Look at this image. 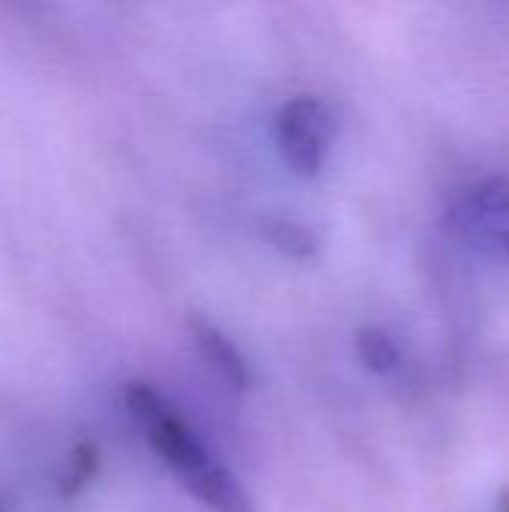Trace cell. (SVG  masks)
I'll list each match as a JSON object with an SVG mask.
<instances>
[{
  "label": "cell",
  "instance_id": "obj_1",
  "mask_svg": "<svg viewBox=\"0 0 509 512\" xmlns=\"http://www.w3.org/2000/svg\"><path fill=\"white\" fill-rule=\"evenodd\" d=\"M276 138L285 165L300 177H318L336 138V114L318 96H294L276 114Z\"/></svg>",
  "mask_w": 509,
  "mask_h": 512
},
{
  "label": "cell",
  "instance_id": "obj_2",
  "mask_svg": "<svg viewBox=\"0 0 509 512\" xmlns=\"http://www.w3.org/2000/svg\"><path fill=\"white\" fill-rule=\"evenodd\" d=\"M459 231L483 252L509 258V177H486L456 207Z\"/></svg>",
  "mask_w": 509,
  "mask_h": 512
},
{
  "label": "cell",
  "instance_id": "obj_3",
  "mask_svg": "<svg viewBox=\"0 0 509 512\" xmlns=\"http://www.w3.org/2000/svg\"><path fill=\"white\" fill-rule=\"evenodd\" d=\"M189 336H192L198 354L210 363V369L225 384H231L234 390H252L255 372H252L249 360L213 321H207L204 315H189Z\"/></svg>",
  "mask_w": 509,
  "mask_h": 512
},
{
  "label": "cell",
  "instance_id": "obj_4",
  "mask_svg": "<svg viewBox=\"0 0 509 512\" xmlns=\"http://www.w3.org/2000/svg\"><path fill=\"white\" fill-rule=\"evenodd\" d=\"M147 438H150L153 450L162 456V462L180 477V483L213 462L210 453L204 450V444L198 441V435L174 411L168 417H162L156 426H150Z\"/></svg>",
  "mask_w": 509,
  "mask_h": 512
},
{
  "label": "cell",
  "instance_id": "obj_5",
  "mask_svg": "<svg viewBox=\"0 0 509 512\" xmlns=\"http://www.w3.org/2000/svg\"><path fill=\"white\" fill-rule=\"evenodd\" d=\"M183 486L210 512H258L252 492L225 465L210 462L198 474L183 480Z\"/></svg>",
  "mask_w": 509,
  "mask_h": 512
},
{
  "label": "cell",
  "instance_id": "obj_6",
  "mask_svg": "<svg viewBox=\"0 0 509 512\" xmlns=\"http://www.w3.org/2000/svg\"><path fill=\"white\" fill-rule=\"evenodd\" d=\"M261 234H264V240H267L276 252H282L285 258H294V261H309V258H315L318 249H321L318 234H315L309 225L297 222V219L273 216V219H267V222L261 225Z\"/></svg>",
  "mask_w": 509,
  "mask_h": 512
},
{
  "label": "cell",
  "instance_id": "obj_7",
  "mask_svg": "<svg viewBox=\"0 0 509 512\" xmlns=\"http://www.w3.org/2000/svg\"><path fill=\"white\" fill-rule=\"evenodd\" d=\"M360 363L375 375H393L402 366V351L384 327H360L354 336Z\"/></svg>",
  "mask_w": 509,
  "mask_h": 512
},
{
  "label": "cell",
  "instance_id": "obj_8",
  "mask_svg": "<svg viewBox=\"0 0 509 512\" xmlns=\"http://www.w3.org/2000/svg\"><path fill=\"white\" fill-rule=\"evenodd\" d=\"M99 465H102V453L93 441H78L66 459V468L57 480V489L63 498H75L84 486L93 483V477L99 474Z\"/></svg>",
  "mask_w": 509,
  "mask_h": 512
},
{
  "label": "cell",
  "instance_id": "obj_9",
  "mask_svg": "<svg viewBox=\"0 0 509 512\" xmlns=\"http://www.w3.org/2000/svg\"><path fill=\"white\" fill-rule=\"evenodd\" d=\"M123 402H126V411L132 414V420H135L144 432L174 411V408L165 402V396H162L153 384H147V381H132V384H126Z\"/></svg>",
  "mask_w": 509,
  "mask_h": 512
},
{
  "label": "cell",
  "instance_id": "obj_10",
  "mask_svg": "<svg viewBox=\"0 0 509 512\" xmlns=\"http://www.w3.org/2000/svg\"><path fill=\"white\" fill-rule=\"evenodd\" d=\"M498 512H509V489L501 492V504H498Z\"/></svg>",
  "mask_w": 509,
  "mask_h": 512
},
{
  "label": "cell",
  "instance_id": "obj_11",
  "mask_svg": "<svg viewBox=\"0 0 509 512\" xmlns=\"http://www.w3.org/2000/svg\"><path fill=\"white\" fill-rule=\"evenodd\" d=\"M0 512H3V504H0Z\"/></svg>",
  "mask_w": 509,
  "mask_h": 512
}]
</instances>
